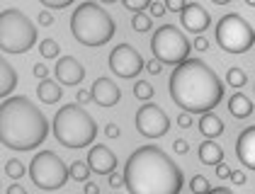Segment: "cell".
Here are the masks:
<instances>
[{
    "instance_id": "18",
    "label": "cell",
    "mask_w": 255,
    "mask_h": 194,
    "mask_svg": "<svg viewBox=\"0 0 255 194\" xmlns=\"http://www.w3.org/2000/svg\"><path fill=\"white\" fill-rule=\"evenodd\" d=\"M197 153H199V160L204 163V165H219L221 160H224V148L212 141V138H207L199 148H197Z\"/></svg>"
},
{
    "instance_id": "16",
    "label": "cell",
    "mask_w": 255,
    "mask_h": 194,
    "mask_svg": "<svg viewBox=\"0 0 255 194\" xmlns=\"http://www.w3.org/2000/svg\"><path fill=\"white\" fill-rule=\"evenodd\" d=\"M236 155L246 168L255 170V126H248L241 131L238 141H236Z\"/></svg>"
},
{
    "instance_id": "19",
    "label": "cell",
    "mask_w": 255,
    "mask_h": 194,
    "mask_svg": "<svg viewBox=\"0 0 255 194\" xmlns=\"http://www.w3.org/2000/svg\"><path fill=\"white\" fill-rule=\"evenodd\" d=\"M37 97H39L41 102H46V104H54V102H59L61 97H63V90H61V85L56 80L44 78V80H39V85H37Z\"/></svg>"
},
{
    "instance_id": "21",
    "label": "cell",
    "mask_w": 255,
    "mask_h": 194,
    "mask_svg": "<svg viewBox=\"0 0 255 194\" xmlns=\"http://www.w3.org/2000/svg\"><path fill=\"white\" fill-rule=\"evenodd\" d=\"M229 112L236 116V119H246V116L253 114V99L246 97L243 93H236L231 99H229Z\"/></svg>"
},
{
    "instance_id": "17",
    "label": "cell",
    "mask_w": 255,
    "mask_h": 194,
    "mask_svg": "<svg viewBox=\"0 0 255 194\" xmlns=\"http://www.w3.org/2000/svg\"><path fill=\"white\" fill-rule=\"evenodd\" d=\"M15 85H17V73H15V68L10 66L7 58L0 56V99L10 95V93L15 90Z\"/></svg>"
},
{
    "instance_id": "26",
    "label": "cell",
    "mask_w": 255,
    "mask_h": 194,
    "mask_svg": "<svg viewBox=\"0 0 255 194\" xmlns=\"http://www.w3.org/2000/svg\"><path fill=\"white\" fill-rule=\"evenodd\" d=\"M134 95H136V99L148 102V99L153 97V85H151V83H146V80H138L136 85H134Z\"/></svg>"
},
{
    "instance_id": "37",
    "label": "cell",
    "mask_w": 255,
    "mask_h": 194,
    "mask_svg": "<svg viewBox=\"0 0 255 194\" xmlns=\"http://www.w3.org/2000/svg\"><path fill=\"white\" fill-rule=\"evenodd\" d=\"M124 185V175H119V173H110V187H122Z\"/></svg>"
},
{
    "instance_id": "4",
    "label": "cell",
    "mask_w": 255,
    "mask_h": 194,
    "mask_svg": "<svg viewBox=\"0 0 255 194\" xmlns=\"http://www.w3.org/2000/svg\"><path fill=\"white\" fill-rule=\"evenodd\" d=\"M71 32L76 41L85 46H105L115 37L117 24L107 10H102L98 2H80L71 15Z\"/></svg>"
},
{
    "instance_id": "22",
    "label": "cell",
    "mask_w": 255,
    "mask_h": 194,
    "mask_svg": "<svg viewBox=\"0 0 255 194\" xmlns=\"http://www.w3.org/2000/svg\"><path fill=\"white\" fill-rule=\"evenodd\" d=\"M39 54H41V58H56L61 54L59 41H56V39H41Z\"/></svg>"
},
{
    "instance_id": "38",
    "label": "cell",
    "mask_w": 255,
    "mask_h": 194,
    "mask_svg": "<svg viewBox=\"0 0 255 194\" xmlns=\"http://www.w3.org/2000/svg\"><path fill=\"white\" fill-rule=\"evenodd\" d=\"M90 99H93V95H90L88 90H78V93H76V102H78V104H88Z\"/></svg>"
},
{
    "instance_id": "10",
    "label": "cell",
    "mask_w": 255,
    "mask_h": 194,
    "mask_svg": "<svg viewBox=\"0 0 255 194\" xmlns=\"http://www.w3.org/2000/svg\"><path fill=\"white\" fill-rule=\"evenodd\" d=\"M136 129L141 136H146V138H160V136L168 134V129H170V119L165 114V109L163 107H158V104H143V107H138L136 112Z\"/></svg>"
},
{
    "instance_id": "41",
    "label": "cell",
    "mask_w": 255,
    "mask_h": 194,
    "mask_svg": "<svg viewBox=\"0 0 255 194\" xmlns=\"http://www.w3.org/2000/svg\"><path fill=\"white\" fill-rule=\"evenodd\" d=\"M105 134L110 136V138H119V126L117 124H107L105 126Z\"/></svg>"
},
{
    "instance_id": "49",
    "label": "cell",
    "mask_w": 255,
    "mask_h": 194,
    "mask_svg": "<svg viewBox=\"0 0 255 194\" xmlns=\"http://www.w3.org/2000/svg\"><path fill=\"white\" fill-rule=\"evenodd\" d=\"M100 2H117V0H100Z\"/></svg>"
},
{
    "instance_id": "2",
    "label": "cell",
    "mask_w": 255,
    "mask_h": 194,
    "mask_svg": "<svg viewBox=\"0 0 255 194\" xmlns=\"http://www.w3.org/2000/svg\"><path fill=\"white\" fill-rule=\"evenodd\" d=\"M124 185L129 194H180L182 170L156 146H141L124 165Z\"/></svg>"
},
{
    "instance_id": "5",
    "label": "cell",
    "mask_w": 255,
    "mask_h": 194,
    "mask_svg": "<svg viewBox=\"0 0 255 194\" xmlns=\"http://www.w3.org/2000/svg\"><path fill=\"white\" fill-rule=\"evenodd\" d=\"M54 136L66 148H85L95 141L98 124L83 109V104H63L54 114Z\"/></svg>"
},
{
    "instance_id": "13",
    "label": "cell",
    "mask_w": 255,
    "mask_h": 194,
    "mask_svg": "<svg viewBox=\"0 0 255 194\" xmlns=\"http://www.w3.org/2000/svg\"><path fill=\"white\" fill-rule=\"evenodd\" d=\"M56 78L61 80V85H80L85 78V68L76 56H63L56 63Z\"/></svg>"
},
{
    "instance_id": "32",
    "label": "cell",
    "mask_w": 255,
    "mask_h": 194,
    "mask_svg": "<svg viewBox=\"0 0 255 194\" xmlns=\"http://www.w3.org/2000/svg\"><path fill=\"white\" fill-rule=\"evenodd\" d=\"M173 151H175L177 155H185L187 151H190V143H187L185 138H177L175 143H173Z\"/></svg>"
},
{
    "instance_id": "1",
    "label": "cell",
    "mask_w": 255,
    "mask_h": 194,
    "mask_svg": "<svg viewBox=\"0 0 255 194\" xmlns=\"http://www.w3.org/2000/svg\"><path fill=\"white\" fill-rule=\"evenodd\" d=\"M170 97L177 107L187 114H204L212 112L224 97V83L219 80L212 66H207L199 58H187L177 63L170 73L168 83Z\"/></svg>"
},
{
    "instance_id": "11",
    "label": "cell",
    "mask_w": 255,
    "mask_h": 194,
    "mask_svg": "<svg viewBox=\"0 0 255 194\" xmlns=\"http://www.w3.org/2000/svg\"><path fill=\"white\" fill-rule=\"evenodd\" d=\"M110 68L119 78H136L143 68V58L131 44H119L110 54Z\"/></svg>"
},
{
    "instance_id": "28",
    "label": "cell",
    "mask_w": 255,
    "mask_h": 194,
    "mask_svg": "<svg viewBox=\"0 0 255 194\" xmlns=\"http://www.w3.org/2000/svg\"><path fill=\"white\" fill-rule=\"evenodd\" d=\"M190 190L195 194H207L212 187H209V182H207V177H202V175H195L192 177V182H190Z\"/></svg>"
},
{
    "instance_id": "9",
    "label": "cell",
    "mask_w": 255,
    "mask_h": 194,
    "mask_svg": "<svg viewBox=\"0 0 255 194\" xmlns=\"http://www.w3.org/2000/svg\"><path fill=\"white\" fill-rule=\"evenodd\" d=\"M190 49H192L190 41L173 24H163V27H158L156 32H153L151 51H153L156 61H160V63H173V66H177V63L187 61Z\"/></svg>"
},
{
    "instance_id": "30",
    "label": "cell",
    "mask_w": 255,
    "mask_h": 194,
    "mask_svg": "<svg viewBox=\"0 0 255 194\" xmlns=\"http://www.w3.org/2000/svg\"><path fill=\"white\" fill-rule=\"evenodd\" d=\"M148 10H151V17H163V15H165V2H160V0H151Z\"/></svg>"
},
{
    "instance_id": "33",
    "label": "cell",
    "mask_w": 255,
    "mask_h": 194,
    "mask_svg": "<svg viewBox=\"0 0 255 194\" xmlns=\"http://www.w3.org/2000/svg\"><path fill=\"white\" fill-rule=\"evenodd\" d=\"M185 5H187L185 0H165V10H173V12H182Z\"/></svg>"
},
{
    "instance_id": "7",
    "label": "cell",
    "mask_w": 255,
    "mask_h": 194,
    "mask_svg": "<svg viewBox=\"0 0 255 194\" xmlns=\"http://www.w3.org/2000/svg\"><path fill=\"white\" fill-rule=\"evenodd\" d=\"M216 44L229 54H246L255 44V32L241 15L229 12L216 22Z\"/></svg>"
},
{
    "instance_id": "14",
    "label": "cell",
    "mask_w": 255,
    "mask_h": 194,
    "mask_svg": "<svg viewBox=\"0 0 255 194\" xmlns=\"http://www.w3.org/2000/svg\"><path fill=\"white\" fill-rule=\"evenodd\" d=\"M90 95L93 99L98 102L100 107H115L119 99H122V93H119V88L115 85V80H110V78H102L100 76L95 83H93V90H90Z\"/></svg>"
},
{
    "instance_id": "48",
    "label": "cell",
    "mask_w": 255,
    "mask_h": 194,
    "mask_svg": "<svg viewBox=\"0 0 255 194\" xmlns=\"http://www.w3.org/2000/svg\"><path fill=\"white\" fill-rule=\"evenodd\" d=\"M246 2H248V5H253V7H255V0H246Z\"/></svg>"
},
{
    "instance_id": "46",
    "label": "cell",
    "mask_w": 255,
    "mask_h": 194,
    "mask_svg": "<svg viewBox=\"0 0 255 194\" xmlns=\"http://www.w3.org/2000/svg\"><path fill=\"white\" fill-rule=\"evenodd\" d=\"M207 194H234V192H231L229 187H216V190H209Z\"/></svg>"
},
{
    "instance_id": "3",
    "label": "cell",
    "mask_w": 255,
    "mask_h": 194,
    "mask_svg": "<svg viewBox=\"0 0 255 194\" xmlns=\"http://www.w3.org/2000/svg\"><path fill=\"white\" fill-rule=\"evenodd\" d=\"M49 136V121L29 97H7L0 104V143L10 151H34Z\"/></svg>"
},
{
    "instance_id": "6",
    "label": "cell",
    "mask_w": 255,
    "mask_h": 194,
    "mask_svg": "<svg viewBox=\"0 0 255 194\" xmlns=\"http://www.w3.org/2000/svg\"><path fill=\"white\" fill-rule=\"evenodd\" d=\"M37 44V27L17 7H7L0 12V51L24 54Z\"/></svg>"
},
{
    "instance_id": "34",
    "label": "cell",
    "mask_w": 255,
    "mask_h": 194,
    "mask_svg": "<svg viewBox=\"0 0 255 194\" xmlns=\"http://www.w3.org/2000/svg\"><path fill=\"white\" fill-rule=\"evenodd\" d=\"M37 19H39L41 27H51V24H54V15H51V12H46V10H41Z\"/></svg>"
},
{
    "instance_id": "20",
    "label": "cell",
    "mask_w": 255,
    "mask_h": 194,
    "mask_svg": "<svg viewBox=\"0 0 255 194\" xmlns=\"http://www.w3.org/2000/svg\"><path fill=\"white\" fill-rule=\"evenodd\" d=\"M199 131H202V136L214 141L216 136L224 134V121L214 112H204V116H199Z\"/></svg>"
},
{
    "instance_id": "42",
    "label": "cell",
    "mask_w": 255,
    "mask_h": 194,
    "mask_svg": "<svg viewBox=\"0 0 255 194\" xmlns=\"http://www.w3.org/2000/svg\"><path fill=\"white\" fill-rule=\"evenodd\" d=\"M34 76L39 78V80H44V78L49 76V71H46V66H44V63H37V66H34Z\"/></svg>"
},
{
    "instance_id": "35",
    "label": "cell",
    "mask_w": 255,
    "mask_h": 194,
    "mask_svg": "<svg viewBox=\"0 0 255 194\" xmlns=\"http://www.w3.org/2000/svg\"><path fill=\"white\" fill-rule=\"evenodd\" d=\"M177 126H180V129H190V126H192V116L187 114V112H182V114L177 116Z\"/></svg>"
},
{
    "instance_id": "39",
    "label": "cell",
    "mask_w": 255,
    "mask_h": 194,
    "mask_svg": "<svg viewBox=\"0 0 255 194\" xmlns=\"http://www.w3.org/2000/svg\"><path fill=\"white\" fill-rule=\"evenodd\" d=\"M214 168H216V177H231V168H229V165L219 163V165H214Z\"/></svg>"
},
{
    "instance_id": "31",
    "label": "cell",
    "mask_w": 255,
    "mask_h": 194,
    "mask_svg": "<svg viewBox=\"0 0 255 194\" xmlns=\"http://www.w3.org/2000/svg\"><path fill=\"white\" fill-rule=\"evenodd\" d=\"M41 5H46V7H54V10H63V7H68L73 0H39Z\"/></svg>"
},
{
    "instance_id": "24",
    "label": "cell",
    "mask_w": 255,
    "mask_h": 194,
    "mask_svg": "<svg viewBox=\"0 0 255 194\" xmlns=\"http://www.w3.org/2000/svg\"><path fill=\"white\" fill-rule=\"evenodd\" d=\"M24 173H27V168L22 165L17 158H10V160L5 163V175H7V177H12V180H20Z\"/></svg>"
},
{
    "instance_id": "45",
    "label": "cell",
    "mask_w": 255,
    "mask_h": 194,
    "mask_svg": "<svg viewBox=\"0 0 255 194\" xmlns=\"http://www.w3.org/2000/svg\"><path fill=\"white\" fill-rule=\"evenodd\" d=\"M85 194H100V187L95 182H85Z\"/></svg>"
},
{
    "instance_id": "36",
    "label": "cell",
    "mask_w": 255,
    "mask_h": 194,
    "mask_svg": "<svg viewBox=\"0 0 255 194\" xmlns=\"http://www.w3.org/2000/svg\"><path fill=\"white\" fill-rule=\"evenodd\" d=\"M146 68H148V73H151V76H158V73L163 71V63L153 58V61H148V63H146Z\"/></svg>"
},
{
    "instance_id": "15",
    "label": "cell",
    "mask_w": 255,
    "mask_h": 194,
    "mask_svg": "<svg viewBox=\"0 0 255 194\" xmlns=\"http://www.w3.org/2000/svg\"><path fill=\"white\" fill-rule=\"evenodd\" d=\"M180 15H182L185 29H190V32H195V34H202V32L209 27V12H207L199 2H187Z\"/></svg>"
},
{
    "instance_id": "8",
    "label": "cell",
    "mask_w": 255,
    "mask_h": 194,
    "mask_svg": "<svg viewBox=\"0 0 255 194\" xmlns=\"http://www.w3.org/2000/svg\"><path fill=\"white\" fill-rule=\"evenodd\" d=\"M29 177L32 182L44 190V192H54V190H61L66 182H68V168L66 163L61 160L54 151H41L32 158L29 163Z\"/></svg>"
},
{
    "instance_id": "43",
    "label": "cell",
    "mask_w": 255,
    "mask_h": 194,
    "mask_svg": "<svg viewBox=\"0 0 255 194\" xmlns=\"http://www.w3.org/2000/svg\"><path fill=\"white\" fill-rule=\"evenodd\" d=\"M231 180H234V185H246V175L241 173V170H236V173H231Z\"/></svg>"
},
{
    "instance_id": "23",
    "label": "cell",
    "mask_w": 255,
    "mask_h": 194,
    "mask_svg": "<svg viewBox=\"0 0 255 194\" xmlns=\"http://www.w3.org/2000/svg\"><path fill=\"white\" fill-rule=\"evenodd\" d=\"M68 175H71L76 182H88V177H90V168H88V163H73V165L68 168Z\"/></svg>"
},
{
    "instance_id": "40",
    "label": "cell",
    "mask_w": 255,
    "mask_h": 194,
    "mask_svg": "<svg viewBox=\"0 0 255 194\" xmlns=\"http://www.w3.org/2000/svg\"><path fill=\"white\" fill-rule=\"evenodd\" d=\"M192 46H195L197 51H207V49H209V41H207V39H204V37H197V39H195V44H192Z\"/></svg>"
},
{
    "instance_id": "12",
    "label": "cell",
    "mask_w": 255,
    "mask_h": 194,
    "mask_svg": "<svg viewBox=\"0 0 255 194\" xmlns=\"http://www.w3.org/2000/svg\"><path fill=\"white\" fill-rule=\"evenodd\" d=\"M88 168L98 175H110L117 168V155L112 153L107 146H93L88 153Z\"/></svg>"
},
{
    "instance_id": "27",
    "label": "cell",
    "mask_w": 255,
    "mask_h": 194,
    "mask_svg": "<svg viewBox=\"0 0 255 194\" xmlns=\"http://www.w3.org/2000/svg\"><path fill=\"white\" fill-rule=\"evenodd\" d=\"M226 80H229V85H234V88H243V85L248 83V78H246V73H243L241 68H229Z\"/></svg>"
},
{
    "instance_id": "25",
    "label": "cell",
    "mask_w": 255,
    "mask_h": 194,
    "mask_svg": "<svg viewBox=\"0 0 255 194\" xmlns=\"http://www.w3.org/2000/svg\"><path fill=\"white\" fill-rule=\"evenodd\" d=\"M131 27H134L136 32H151L153 19L148 17V15H143V12H134V17H131Z\"/></svg>"
},
{
    "instance_id": "47",
    "label": "cell",
    "mask_w": 255,
    "mask_h": 194,
    "mask_svg": "<svg viewBox=\"0 0 255 194\" xmlns=\"http://www.w3.org/2000/svg\"><path fill=\"white\" fill-rule=\"evenodd\" d=\"M214 5H226V2H231V0H212Z\"/></svg>"
},
{
    "instance_id": "29",
    "label": "cell",
    "mask_w": 255,
    "mask_h": 194,
    "mask_svg": "<svg viewBox=\"0 0 255 194\" xmlns=\"http://www.w3.org/2000/svg\"><path fill=\"white\" fill-rule=\"evenodd\" d=\"M122 2H124V7L131 10V12H141L143 7L151 5V0H122Z\"/></svg>"
},
{
    "instance_id": "44",
    "label": "cell",
    "mask_w": 255,
    "mask_h": 194,
    "mask_svg": "<svg viewBox=\"0 0 255 194\" xmlns=\"http://www.w3.org/2000/svg\"><path fill=\"white\" fill-rule=\"evenodd\" d=\"M7 194H27V190H24L22 185L15 182V185H10V187H7Z\"/></svg>"
}]
</instances>
